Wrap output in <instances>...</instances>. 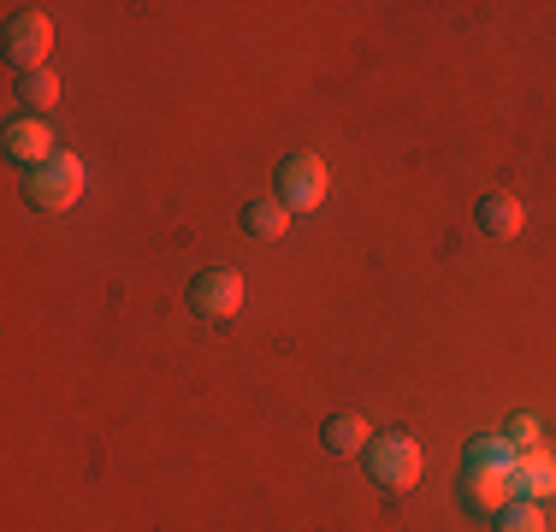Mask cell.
<instances>
[{
  "label": "cell",
  "mask_w": 556,
  "mask_h": 532,
  "mask_svg": "<svg viewBox=\"0 0 556 532\" xmlns=\"http://www.w3.org/2000/svg\"><path fill=\"white\" fill-rule=\"evenodd\" d=\"M367 461V479H374L386 497H403V491L420 485V473H427V456H420V444L403 432V426H391V432H374L362 449Z\"/></svg>",
  "instance_id": "6da1fadb"
},
{
  "label": "cell",
  "mask_w": 556,
  "mask_h": 532,
  "mask_svg": "<svg viewBox=\"0 0 556 532\" xmlns=\"http://www.w3.org/2000/svg\"><path fill=\"white\" fill-rule=\"evenodd\" d=\"M24 202L36 213H65L84 202V160L77 154H48L36 172H24Z\"/></svg>",
  "instance_id": "7a4b0ae2"
},
{
  "label": "cell",
  "mask_w": 556,
  "mask_h": 532,
  "mask_svg": "<svg viewBox=\"0 0 556 532\" xmlns=\"http://www.w3.org/2000/svg\"><path fill=\"white\" fill-rule=\"evenodd\" d=\"M190 314L207 319V326H225V319L243 314V273L231 266H207V273L190 278Z\"/></svg>",
  "instance_id": "3957f363"
},
{
  "label": "cell",
  "mask_w": 556,
  "mask_h": 532,
  "mask_svg": "<svg viewBox=\"0 0 556 532\" xmlns=\"http://www.w3.org/2000/svg\"><path fill=\"white\" fill-rule=\"evenodd\" d=\"M273 190H278V202H285L290 213H314L326 202V190H332V172H326L320 154H290L285 166H278Z\"/></svg>",
  "instance_id": "277c9868"
},
{
  "label": "cell",
  "mask_w": 556,
  "mask_h": 532,
  "mask_svg": "<svg viewBox=\"0 0 556 532\" xmlns=\"http://www.w3.org/2000/svg\"><path fill=\"white\" fill-rule=\"evenodd\" d=\"M456 503L468 515H480V521H492L497 509H509V503H515L509 468H462L456 473Z\"/></svg>",
  "instance_id": "5b68a950"
},
{
  "label": "cell",
  "mask_w": 556,
  "mask_h": 532,
  "mask_svg": "<svg viewBox=\"0 0 556 532\" xmlns=\"http://www.w3.org/2000/svg\"><path fill=\"white\" fill-rule=\"evenodd\" d=\"M0 48H7V60L18 65V72H42L48 48H54V24H48V12H12Z\"/></svg>",
  "instance_id": "8992f818"
},
{
  "label": "cell",
  "mask_w": 556,
  "mask_h": 532,
  "mask_svg": "<svg viewBox=\"0 0 556 532\" xmlns=\"http://www.w3.org/2000/svg\"><path fill=\"white\" fill-rule=\"evenodd\" d=\"M0 154H7L12 166L36 172L48 154H60V149H54V130H48L42 118H12V125L0 130Z\"/></svg>",
  "instance_id": "52a82bcc"
},
{
  "label": "cell",
  "mask_w": 556,
  "mask_h": 532,
  "mask_svg": "<svg viewBox=\"0 0 556 532\" xmlns=\"http://www.w3.org/2000/svg\"><path fill=\"white\" fill-rule=\"evenodd\" d=\"M521 225H527V207L515 202L509 190L480 195V231L492 237V243H515V237H521Z\"/></svg>",
  "instance_id": "ba28073f"
},
{
  "label": "cell",
  "mask_w": 556,
  "mask_h": 532,
  "mask_svg": "<svg viewBox=\"0 0 556 532\" xmlns=\"http://www.w3.org/2000/svg\"><path fill=\"white\" fill-rule=\"evenodd\" d=\"M509 479H515V497H533V503L556 497V461L545 456V449H521Z\"/></svg>",
  "instance_id": "9c48e42d"
},
{
  "label": "cell",
  "mask_w": 556,
  "mask_h": 532,
  "mask_svg": "<svg viewBox=\"0 0 556 532\" xmlns=\"http://www.w3.org/2000/svg\"><path fill=\"white\" fill-rule=\"evenodd\" d=\"M243 231L255 237V243H278V237L290 231V207L278 202V195H267V202H249L243 207Z\"/></svg>",
  "instance_id": "30bf717a"
},
{
  "label": "cell",
  "mask_w": 556,
  "mask_h": 532,
  "mask_svg": "<svg viewBox=\"0 0 556 532\" xmlns=\"http://www.w3.org/2000/svg\"><path fill=\"white\" fill-rule=\"evenodd\" d=\"M515 456L521 449H509L503 432H473L468 449H462V468H515Z\"/></svg>",
  "instance_id": "8fae6325"
},
{
  "label": "cell",
  "mask_w": 556,
  "mask_h": 532,
  "mask_svg": "<svg viewBox=\"0 0 556 532\" xmlns=\"http://www.w3.org/2000/svg\"><path fill=\"white\" fill-rule=\"evenodd\" d=\"M320 438H326V449H332V456H355V449H367V420L362 415H332L320 426Z\"/></svg>",
  "instance_id": "7c38bea8"
},
{
  "label": "cell",
  "mask_w": 556,
  "mask_h": 532,
  "mask_svg": "<svg viewBox=\"0 0 556 532\" xmlns=\"http://www.w3.org/2000/svg\"><path fill=\"white\" fill-rule=\"evenodd\" d=\"M54 101H60V77L48 65L42 72H18V106H30V118H42Z\"/></svg>",
  "instance_id": "4fadbf2b"
},
{
  "label": "cell",
  "mask_w": 556,
  "mask_h": 532,
  "mask_svg": "<svg viewBox=\"0 0 556 532\" xmlns=\"http://www.w3.org/2000/svg\"><path fill=\"white\" fill-rule=\"evenodd\" d=\"M492 532H545V509L533 497H515L509 509L492 515Z\"/></svg>",
  "instance_id": "5bb4252c"
},
{
  "label": "cell",
  "mask_w": 556,
  "mask_h": 532,
  "mask_svg": "<svg viewBox=\"0 0 556 532\" xmlns=\"http://www.w3.org/2000/svg\"><path fill=\"white\" fill-rule=\"evenodd\" d=\"M503 438H509V449H539V415H509Z\"/></svg>",
  "instance_id": "9a60e30c"
}]
</instances>
